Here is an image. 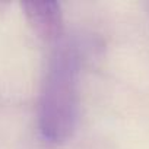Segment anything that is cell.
Returning a JSON list of instances; mask_svg holds the SVG:
<instances>
[{
  "mask_svg": "<svg viewBox=\"0 0 149 149\" xmlns=\"http://www.w3.org/2000/svg\"><path fill=\"white\" fill-rule=\"evenodd\" d=\"M24 13L38 37L54 41L63 29L60 5L57 2H26L22 3Z\"/></svg>",
  "mask_w": 149,
  "mask_h": 149,
  "instance_id": "2",
  "label": "cell"
},
{
  "mask_svg": "<svg viewBox=\"0 0 149 149\" xmlns=\"http://www.w3.org/2000/svg\"><path fill=\"white\" fill-rule=\"evenodd\" d=\"M73 48H61L53 58L40 105L41 133L50 142H63L73 130L78 111V63Z\"/></svg>",
  "mask_w": 149,
  "mask_h": 149,
  "instance_id": "1",
  "label": "cell"
}]
</instances>
